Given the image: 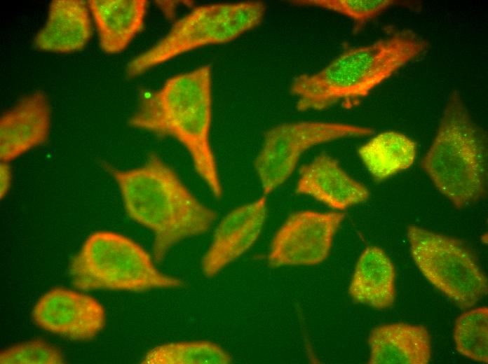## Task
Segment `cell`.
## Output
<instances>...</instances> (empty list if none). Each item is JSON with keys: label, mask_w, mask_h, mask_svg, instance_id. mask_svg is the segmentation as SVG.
<instances>
[{"label": "cell", "mask_w": 488, "mask_h": 364, "mask_svg": "<svg viewBox=\"0 0 488 364\" xmlns=\"http://www.w3.org/2000/svg\"><path fill=\"white\" fill-rule=\"evenodd\" d=\"M104 167L118 185L128 215L153 232L158 262L181 241L208 232L217 218L156 153L133 169Z\"/></svg>", "instance_id": "6da1fadb"}, {"label": "cell", "mask_w": 488, "mask_h": 364, "mask_svg": "<svg viewBox=\"0 0 488 364\" xmlns=\"http://www.w3.org/2000/svg\"><path fill=\"white\" fill-rule=\"evenodd\" d=\"M212 116V71L210 65H203L144 92L128 124L179 142L198 175L219 199L223 190L210 140Z\"/></svg>", "instance_id": "7a4b0ae2"}, {"label": "cell", "mask_w": 488, "mask_h": 364, "mask_svg": "<svg viewBox=\"0 0 488 364\" xmlns=\"http://www.w3.org/2000/svg\"><path fill=\"white\" fill-rule=\"evenodd\" d=\"M428 46L423 36L402 29L372 43L349 48L320 71L293 78L290 92L297 97V108L318 111L338 103H357Z\"/></svg>", "instance_id": "3957f363"}, {"label": "cell", "mask_w": 488, "mask_h": 364, "mask_svg": "<svg viewBox=\"0 0 488 364\" xmlns=\"http://www.w3.org/2000/svg\"><path fill=\"white\" fill-rule=\"evenodd\" d=\"M421 166L437 189L458 209L482 199L487 176V138L459 90L449 94Z\"/></svg>", "instance_id": "277c9868"}, {"label": "cell", "mask_w": 488, "mask_h": 364, "mask_svg": "<svg viewBox=\"0 0 488 364\" xmlns=\"http://www.w3.org/2000/svg\"><path fill=\"white\" fill-rule=\"evenodd\" d=\"M69 272L74 286L86 290L140 291L183 285L180 279L161 272L137 243L108 231L86 239L72 259Z\"/></svg>", "instance_id": "5b68a950"}, {"label": "cell", "mask_w": 488, "mask_h": 364, "mask_svg": "<svg viewBox=\"0 0 488 364\" xmlns=\"http://www.w3.org/2000/svg\"><path fill=\"white\" fill-rule=\"evenodd\" d=\"M265 12V4L259 1L196 6L175 21L158 42L133 57L126 74L135 78L187 52L231 41L258 26Z\"/></svg>", "instance_id": "8992f818"}, {"label": "cell", "mask_w": 488, "mask_h": 364, "mask_svg": "<svg viewBox=\"0 0 488 364\" xmlns=\"http://www.w3.org/2000/svg\"><path fill=\"white\" fill-rule=\"evenodd\" d=\"M407 237L419 271L460 309L473 307L487 295L486 274L462 241L413 225Z\"/></svg>", "instance_id": "52a82bcc"}, {"label": "cell", "mask_w": 488, "mask_h": 364, "mask_svg": "<svg viewBox=\"0 0 488 364\" xmlns=\"http://www.w3.org/2000/svg\"><path fill=\"white\" fill-rule=\"evenodd\" d=\"M373 133L369 127L323 121L285 122L270 128L254 162L264 195L272 192L291 176L301 155L310 148Z\"/></svg>", "instance_id": "ba28073f"}, {"label": "cell", "mask_w": 488, "mask_h": 364, "mask_svg": "<svg viewBox=\"0 0 488 364\" xmlns=\"http://www.w3.org/2000/svg\"><path fill=\"white\" fill-rule=\"evenodd\" d=\"M345 218L339 211H300L291 214L274 235L268 253L272 267L314 265L329 255Z\"/></svg>", "instance_id": "9c48e42d"}, {"label": "cell", "mask_w": 488, "mask_h": 364, "mask_svg": "<svg viewBox=\"0 0 488 364\" xmlns=\"http://www.w3.org/2000/svg\"><path fill=\"white\" fill-rule=\"evenodd\" d=\"M32 316L43 330L74 340L94 337L105 323L104 309L97 300L62 288L46 293L35 304Z\"/></svg>", "instance_id": "30bf717a"}, {"label": "cell", "mask_w": 488, "mask_h": 364, "mask_svg": "<svg viewBox=\"0 0 488 364\" xmlns=\"http://www.w3.org/2000/svg\"><path fill=\"white\" fill-rule=\"evenodd\" d=\"M266 197L238 206L220 221L203 255V274L212 277L245 253L257 241L266 217Z\"/></svg>", "instance_id": "8fae6325"}, {"label": "cell", "mask_w": 488, "mask_h": 364, "mask_svg": "<svg viewBox=\"0 0 488 364\" xmlns=\"http://www.w3.org/2000/svg\"><path fill=\"white\" fill-rule=\"evenodd\" d=\"M51 109L47 94L36 90L19 99L0 118V158L12 161L45 143L49 136Z\"/></svg>", "instance_id": "7c38bea8"}, {"label": "cell", "mask_w": 488, "mask_h": 364, "mask_svg": "<svg viewBox=\"0 0 488 364\" xmlns=\"http://www.w3.org/2000/svg\"><path fill=\"white\" fill-rule=\"evenodd\" d=\"M295 192L337 210L363 203L370 195L366 186L353 178L337 160L326 153L299 168Z\"/></svg>", "instance_id": "4fadbf2b"}, {"label": "cell", "mask_w": 488, "mask_h": 364, "mask_svg": "<svg viewBox=\"0 0 488 364\" xmlns=\"http://www.w3.org/2000/svg\"><path fill=\"white\" fill-rule=\"evenodd\" d=\"M90 13L83 0L53 1L44 24L34 38V47L58 53L81 50L93 34Z\"/></svg>", "instance_id": "5bb4252c"}, {"label": "cell", "mask_w": 488, "mask_h": 364, "mask_svg": "<svg viewBox=\"0 0 488 364\" xmlns=\"http://www.w3.org/2000/svg\"><path fill=\"white\" fill-rule=\"evenodd\" d=\"M370 364H428L431 342L423 326L399 322L374 327L368 339Z\"/></svg>", "instance_id": "9a60e30c"}, {"label": "cell", "mask_w": 488, "mask_h": 364, "mask_svg": "<svg viewBox=\"0 0 488 364\" xmlns=\"http://www.w3.org/2000/svg\"><path fill=\"white\" fill-rule=\"evenodd\" d=\"M147 0H89L101 50L107 54L124 50L143 29Z\"/></svg>", "instance_id": "2e32d148"}, {"label": "cell", "mask_w": 488, "mask_h": 364, "mask_svg": "<svg viewBox=\"0 0 488 364\" xmlns=\"http://www.w3.org/2000/svg\"><path fill=\"white\" fill-rule=\"evenodd\" d=\"M355 302L377 309L392 307L395 300V270L394 265L380 247L365 248L355 265L348 288Z\"/></svg>", "instance_id": "e0dca14e"}, {"label": "cell", "mask_w": 488, "mask_h": 364, "mask_svg": "<svg viewBox=\"0 0 488 364\" xmlns=\"http://www.w3.org/2000/svg\"><path fill=\"white\" fill-rule=\"evenodd\" d=\"M416 144L395 131L381 132L358 148V155L377 181L408 169L414 162Z\"/></svg>", "instance_id": "ac0fdd59"}, {"label": "cell", "mask_w": 488, "mask_h": 364, "mask_svg": "<svg viewBox=\"0 0 488 364\" xmlns=\"http://www.w3.org/2000/svg\"><path fill=\"white\" fill-rule=\"evenodd\" d=\"M231 356L219 345L208 341L173 342L157 346L142 360L148 364H226Z\"/></svg>", "instance_id": "d6986e66"}, {"label": "cell", "mask_w": 488, "mask_h": 364, "mask_svg": "<svg viewBox=\"0 0 488 364\" xmlns=\"http://www.w3.org/2000/svg\"><path fill=\"white\" fill-rule=\"evenodd\" d=\"M456 350L476 362L488 363V308L483 306L461 314L456 320Z\"/></svg>", "instance_id": "ffe728a7"}, {"label": "cell", "mask_w": 488, "mask_h": 364, "mask_svg": "<svg viewBox=\"0 0 488 364\" xmlns=\"http://www.w3.org/2000/svg\"><path fill=\"white\" fill-rule=\"evenodd\" d=\"M293 4L319 7L344 15L360 27L393 6V0H299Z\"/></svg>", "instance_id": "44dd1931"}, {"label": "cell", "mask_w": 488, "mask_h": 364, "mask_svg": "<svg viewBox=\"0 0 488 364\" xmlns=\"http://www.w3.org/2000/svg\"><path fill=\"white\" fill-rule=\"evenodd\" d=\"M65 359L55 346L41 340H33L10 346L1 352V364H60Z\"/></svg>", "instance_id": "7402d4cb"}, {"label": "cell", "mask_w": 488, "mask_h": 364, "mask_svg": "<svg viewBox=\"0 0 488 364\" xmlns=\"http://www.w3.org/2000/svg\"><path fill=\"white\" fill-rule=\"evenodd\" d=\"M1 176V198L8 192L11 183V174L6 162H1L0 167Z\"/></svg>", "instance_id": "603a6c76"}]
</instances>
